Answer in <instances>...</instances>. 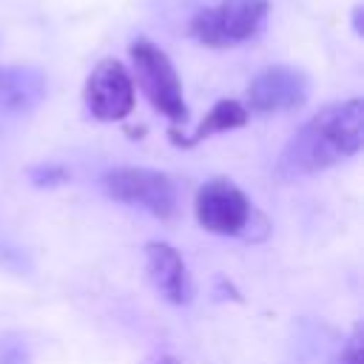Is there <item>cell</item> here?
<instances>
[{
  "label": "cell",
  "mask_w": 364,
  "mask_h": 364,
  "mask_svg": "<svg viewBox=\"0 0 364 364\" xmlns=\"http://www.w3.org/2000/svg\"><path fill=\"white\" fill-rule=\"evenodd\" d=\"M364 142V102L358 97L330 102L313 114L282 148L273 173L284 182L313 176L350 159Z\"/></svg>",
  "instance_id": "6da1fadb"
},
{
  "label": "cell",
  "mask_w": 364,
  "mask_h": 364,
  "mask_svg": "<svg viewBox=\"0 0 364 364\" xmlns=\"http://www.w3.org/2000/svg\"><path fill=\"white\" fill-rule=\"evenodd\" d=\"M193 213H196V222L216 236L262 239L267 233L264 216L256 213L245 191L228 176H213L196 191Z\"/></svg>",
  "instance_id": "7a4b0ae2"
},
{
  "label": "cell",
  "mask_w": 364,
  "mask_h": 364,
  "mask_svg": "<svg viewBox=\"0 0 364 364\" xmlns=\"http://www.w3.org/2000/svg\"><path fill=\"white\" fill-rule=\"evenodd\" d=\"M267 0H219L191 17L188 34L208 48H233L256 40L267 23Z\"/></svg>",
  "instance_id": "3957f363"
},
{
  "label": "cell",
  "mask_w": 364,
  "mask_h": 364,
  "mask_svg": "<svg viewBox=\"0 0 364 364\" xmlns=\"http://www.w3.org/2000/svg\"><path fill=\"white\" fill-rule=\"evenodd\" d=\"M128 54H131L136 85L142 88V94L148 97L154 111H159L173 128L185 125L188 122V105H185L182 82H179V74H176L171 57L156 43H151L145 37L134 40Z\"/></svg>",
  "instance_id": "277c9868"
},
{
  "label": "cell",
  "mask_w": 364,
  "mask_h": 364,
  "mask_svg": "<svg viewBox=\"0 0 364 364\" xmlns=\"http://www.w3.org/2000/svg\"><path fill=\"white\" fill-rule=\"evenodd\" d=\"M102 191L122 202L148 210L156 219H173L179 210V188L176 182L151 168H114L102 176Z\"/></svg>",
  "instance_id": "5b68a950"
},
{
  "label": "cell",
  "mask_w": 364,
  "mask_h": 364,
  "mask_svg": "<svg viewBox=\"0 0 364 364\" xmlns=\"http://www.w3.org/2000/svg\"><path fill=\"white\" fill-rule=\"evenodd\" d=\"M82 100H85V108L91 111L94 119H102V122L125 119L136 102L131 71L114 57L100 60L85 80Z\"/></svg>",
  "instance_id": "8992f818"
},
{
  "label": "cell",
  "mask_w": 364,
  "mask_h": 364,
  "mask_svg": "<svg viewBox=\"0 0 364 364\" xmlns=\"http://www.w3.org/2000/svg\"><path fill=\"white\" fill-rule=\"evenodd\" d=\"M310 94V80L293 65H267L247 85V111L279 114L301 108Z\"/></svg>",
  "instance_id": "52a82bcc"
},
{
  "label": "cell",
  "mask_w": 364,
  "mask_h": 364,
  "mask_svg": "<svg viewBox=\"0 0 364 364\" xmlns=\"http://www.w3.org/2000/svg\"><path fill=\"white\" fill-rule=\"evenodd\" d=\"M145 270L154 282L156 293L171 304H188L191 301V276L176 247L168 242H148L145 245Z\"/></svg>",
  "instance_id": "ba28073f"
},
{
  "label": "cell",
  "mask_w": 364,
  "mask_h": 364,
  "mask_svg": "<svg viewBox=\"0 0 364 364\" xmlns=\"http://www.w3.org/2000/svg\"><path fill=\"white\" fill-rule=\"evenodd\" d=\"M46 97V74L31 65L0 68V122L34 111Z\"/></svg>",
  "instance_id": "9c48e42d"
},
{
  "label": "cell",
  "mask_w": 364,
  "mask_h": 364,
  "mask_svg": "<svg viewBox=\"0 0 364 364\" xmlns=\"http://www.w3.org/2000/svg\"><path fill=\"white\" fill-rule=\"evenodd\" d=\"M247 119H250V111H247L239 100H219V102L205 114V119L196 125V131H193L191 136H182V139L173 142V145H182V148L199 145L202 139H208V136H213V134H225V131L242 128Z\"/></svg>",
  "instance_id": "30bf717a"
},
{
  "label": "cell",
  "mask_w": 364,
  "mask_h": 364,
  "mask_svg": "<svg viewBox=\"0 0 364 364\" xmlns=\"http://www.w3.org/2000/svg\"><path fill=\"white\" fill-rule=\"evenodd\" d=\"M28 176H31L34 185H60V182H65L68 173L60 165H37V168L28 171Z\"/></svg>",
  "instance_id": "8fae6325"
},
{
  "label": "cell",
  "mask_w": 364,
  "mask_h": 364,
  "mask_svg": "<svg viewBox=\"0 0 364 364\" xmlns=\"http://www.w3.org/2000/svg\"><path fill=\"white\" fill-rule=\"evenodd\" d=\"M361 361H364V358H361V327L355 324V327H353V336L344 341V347H341L336 364H361Z\"/></svg>",
  "instance_id": "7c38bea8"
},
{
  "label": "cell",
  "mask_w": 364,
  "mask_h": 364,
  "mask_svg": "<svg viewBox=\"0 0 364 364\" xmlns=\"http://www.w3.org/2000/svg\"><path fill=\"white\" fill-rule=\"evenodd\" d=\"M156 364H179V361H176V358H171V355H165V358H159Z\"/></svg>",
  "instance_id": "4fadbf2b"
}]
</instances>
